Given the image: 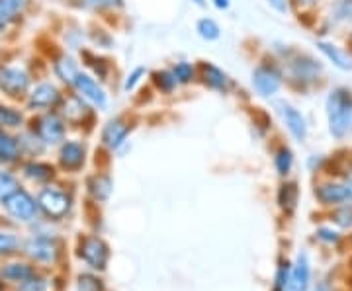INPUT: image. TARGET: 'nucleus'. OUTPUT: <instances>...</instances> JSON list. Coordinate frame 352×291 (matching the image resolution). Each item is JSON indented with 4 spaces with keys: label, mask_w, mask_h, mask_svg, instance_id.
Masks as SVG:
<instances>
[{
    "label": "nucleus",
    "mask_w": 352,
    "mask_h": 291,
    "mask_svg": "<svg viewBox=\"0 0 352 291\" xmlns=\"http://www.w3.org/2000/svg\"><path fill=\"white\" fill-rule=\"evenodd\" d=\"M329 133L335 139H344L352 131V90L337 86L329 92L325 100Z\"/></svg>",
    "instance_id": "f257e3e1"
},
{
    "label": "nucleus",
    "mask_w": 352,
    "mask_h": 291,
    "mask_svg": "<svg viewBox=\"0 0 352 291\" xmlns=\"http://www.w3.org/2000/svg\"><path fill=\"white\" fill-rule=\"evenodd\" d=\"M252 89L261 96V98H272L276 96L278 90L282 89L284 82V73L276 63L272 61H263L256 65V69L252 71Z\"/></svg>",
    "instance_id": "f03ea898"
},
{
    "label": "nucleus",
    "mask_w": 352,
    "mask_h": 291,
    "mask_svg": "<svg viewBox=\"0 0 352 291\" xmlns=\"http://www.w3.org/2000/svg\"><path fill=\"white\" fill-rule=\"evenodd\" d=\"M32 78L22 67H2L0 69V92L12 100L28 98Z\"/></svg>",
    "instance_id": "7ed1b4c3"
},
{
    "label": "nucleus",
    "mask_w": 352,
    "mask_h": 291,
    "mask_svg": "<svg viewBox=\"0 0 352 291\" xmlns=\"http://www.w3.org/2000/svg\"><path fill=\"white\" fill-rule=\"evenodd\" d=\"M65 119L61 114H55V112H45V114L38 115L34 119V129L32 133L38 137L43 145H57L65 139Z\"/></svg>",
    "instance_id": "20e7f679"
},
{
    "label": "nucleus",
    "mask_w": 352,
    "mask_h": 291,
    "mask_svg": "<svg viewBox=\"0 0 352 291\" xmlns=\"http://www.w3.org/2000/svg\"><path fill=\"white\" fill-rule=\"evenodd\" d=\"M321 71L323 69H321L319 61H315L314 57H309L305 53H296L292 59H288V78L292 82H300L302 89L319 80Z\"/></svg>",
    "instance_id": "39448f33"
},
{
    "label": "nucleus",
    "mask_w": 352,
    "mask_h": 291,
    "mask_svg": "<svg viewBox=\"0 0 352 291\" xmlns=\"http://www.w3.org/2000/svg\"><path fill=\"white\" fill-rule=\"evenodd\" d=\"M61 100H63L61 90L51 82H41V84L30 90L28 108L38 110V112H51V110H57L61 106Z\"/></svg>",
    "instance_id": "423d86ee"
},
{
    "label": "nucleus",
    "mask_w": 352,
    "mask_h": 291,
    "mask_svg": "<svg viewBox=\"0 0 352 291\" xmlns=\"http://www.w3.org/2000/svg\"><path fill=\"white\" fill-rule=\"evenodd\" d=\"M38 207H41V211L51 219H61L71 207V198L61 190L45 188L39 194Z\"/></svg>",
    "instance_id": "0eeeda50"
},
{
    "label": "nucleus",
    "mask_w": 352,
    "mask_h": 291,
    "mask_svg": "<svg viewBox=\"0 0 352 291\" xmlns=\"http://www.w3.org/2000/svg\"><path fill=\"white\" fill-rule=\"evenodd\" d=\"M73 86H75L76 94L82 98V100L90 102L92 106H96V108H106V104H108V96H106V92L102 89L100 84L92 78L90 75H85V73H78L75 78V82H73Z\"/></svg>",
    "instance_id": "6e6552de"
},
{
    "label": "nucleus",
    "mask_w": 352,
    "mask_h": 291,
    "mask_svg": "<svg viewBox=\"0 0 352 291\" xmlns=\"http://www.w3.org/2000/svg\"><path fill=\"white\" fill-rule=\"evenodd\" d=\"M278 112H280V117H282L284 126L289 131V135L298 143H303L305 137H307V121H305L302 112L298 108H294L288 102H280Z\"/></svg>",
    "instance_id": "1a4fd4ad"
},
{
    "label": "nucleus",
    "mask_w": 352,
    "mask_h": 291,
    "mask_svg": "<svg viewBox=\"0 0 352 291\" xmlns=\"http://www.w3.org/2000/svg\"><path fill=\"white\" fill-rule=\"evenodd\" d=\"M4 205H6V211L18 221H30L36 217V211H38L36 200L24 190L14 191L12 196L4 202Z\"/></svg>",
    "instance_id": "9d476101"
},
{
    "label": "nucleus",
    "mask_w": 352,
    "mask_h": 291,
    "mask_svg": "<svg viewBox=\"0 0 352 291\" xmlns=\"http://www.w3.org/2000/svg\"><path fill=\"white\" fill-rule=\"evenodd\" d=\"M315 198L319 200L321 205H331V207L342 205V203L351 200V196H349V191L344 188V184H342V182H337V180L321 182V184L315 188Z\"/></svg>",
    "instance_id": "9b49d317"
},
{
    "label": "nucleus",
    "mask_w": 352,
    "mask_h": 291,
    "mask_svg": "<svg viewBox=\"0 0 352 291\" xmlns=\"http://www.w3.org/2000/svg\"><path fill=\"white\" fill-rule=\"evenodd\" d=\"M80 256L88 266L104 270L106 262H108V246H106V242L96 239V237H88L80 246Z\"/></svg>",
    "instance_id": "f8f14e48"
},
{
    "label": "nucleus",
    "mask_w": 352,
    "mask_h": 291,
    "mask_svg": "<svg viewBox=\"0 0 352 291\" xmlns=\"http://www.w3.org/2000/svg\"><path fill=\"white\" fill-rule=\"evenodd\" d=\"M59 114L65 119V124H80L85 121V117L88 115V106L87 100H82L78 94H69V96H63L61 100V106L57 108Z\"/></svg>",
    "instance_id": "ddd939ff"
},
{
    "label": "nucleus",
    "mask_w": 352,
    "mask_h": 291,
    "mask_svg": "<svg viewBox=\"0 0 352 291\" xmlns=\"http://www.w3.org/2000/svg\"><path fill=\"white\" fill-rule=\"evenodd\" d=\"M200 78L204 86L215 90V92H227L231 86V78L226 71H221L219 67H215L214 63H208V61L200 63Z\"/></svg>",
    "instance_id": "4468645a"
},
{
    "label": "nucleus",
    "mask_w": 352,
    "mask_h": 291,
    "mask_svg": "<svg viewBox=\"0 0 352 291\" xmlns=\"http://www.w3.org/2000/svg\"><path fill=\"white\" fill-rule=\"evenodd\" d=\"M129 124L124 117H116L112 121H108L106 127L102 129V141L108 149H120L124 145V141L129 135Z\"/></svg>",
    "instance_id": "2eb2a0df"
},
{
    "label": "nucleus",
    "mask_w": 352,
    "mask_h": 291,
    "mask_svg": "<svg viewBox=\"0 0 352 291\" xmlns=\"http://www.w3.org/2000/svg\"><path fill=\"white\" fill-rule=\"evenodd\" d=\"M317 49L321 51L329 63H333V67H337L339 71H352V55L349 51H344L342 47L331 43V41H325V39L317 41Z\"/></svg>",
    "instance_id": "dca6fc26"
},
{
    "label": "nucleus",
    "mask_w": 352,
    "mask_h": 291,
    "mask_svg": "<svg viewBox=\"0 0 352 291\" xmlns=\"http://www.w3.org/2000/svg\"><path fill=\"white\" fill-rule=\"evenodd\" d=\"M59 163L67 170H78L85 165V147L78 141H65L59 149Z\"/></svg>",
    "instance_id": "f3484780"
},
{
    "label": "nucleus",
    "mask_w": 352,
    "mask_h": 291,
    "mask_svg": "<svg viewBox=\"0 0 352 291\" xmlns=\"http://www.w3.org/2000/svg\"><path fill=\"white\" fill-rule=\"evenodd\" d=\"M53 73L63 84H71L73 86L76 75H78V67H76L75 59L71 55L61 53V55H57L53 59Z\"/></svg>",
    "instance_id": "a211bd4d"
},
{
    "label": "nucleus",
    "mask_w": 352,
    "mask_h": 291,
    "mask_svg": "<svg viewBox=\"0 0 352 291\" xmlns=\"http://www.w3.org/2000/svg\"><path fill=\"white\" fill-rule=\"evenodd\" d=\"M25 253L30 254L32 258H36L39 262H51L57 256V246L55 242L43 237H36L25 244Z\"/></svg>",
    "instance_id": "6ab92c4d"
},
{
    "label": "nucleus",
    "mask_w": 352,
    "mask_h": 291,
    "mask_svg": "<svg viewBox=\"0 0 352 291\" xmlns=\"http://www.w3.org/2000/svg\"><path fill=\"white\" fill-rule=\"evenodd\" d=\"M327 18L331 25L352 24V0H333L329 4Z\"/></svg>",
    "instance_id": "aec40b11"
},
{
    "label": "nucleus",
    "mask_w": 352,
    "mask_h": 291,
    "mask_svg": "<svg viewBox=\"0 0 352 291\" xmlns=\"http://www.w3.org/2000/svg\"><path fill=\"white\" fill-rule=\"evenodd\" d=\"M20 152H22L20 141L16 139V137H12L6 129L0 127V161H4V163H14V161H18Z\"/></svg>",
    "instance_id": "412c9836"
},
{
    "label": "nucleus",
    "mask_w": 352,
    "mask_h": 291,
    "mask_svg": "<svg viewBox=\"0 0 352 291\" xmlns=\"http://www.w3.org/2000/svg\"><path fill=\"white\" fill-rule=\"evenodd\" d=\"M307 281H309V264H307L305 256H300L298 264L292 270L286 291H305L307 290Z\"/></svg>",
    "instance_id": "4be33fe9"
},
{
    "label": "nucleus",
    "mask_w": 352,
    "mask_h": 291,
    "mask_svg": "<svg viewBox=\"0 0 352 291\" xmlns=\"http://www.w3.org/2000/svg\"><path fill=\"white\" fill-rule=\"evenodd\" d=\"M28 0H0V22L8 24L20 18V14L25 10Z\"/></svg>",
    "instance_id": "5701e85b"
},
{
    "label": "nucleus",
    "mask_w": 352,
    "mask_h": 291,
    "mask_svg": "<svg viewBox=\"0 0 352 291\" xmlns=\"http://www.w3.org/2000/svg\"><path fill=\"white\" fill-rule=\"evenodd\" d=\"M24 174L30 180H36V182H47L53 178L55 174V168L47 163H38V161H34V163H28L24 165Z\"/></svg>",
    "instance_id": "b1692460"
},
{
    "label": "nucleus",
    "mask_w": 352,
    "mask_h": 291,
    "mask_svg": "<svg viewBox=\"0 0 352 291\" xmlns=\"http://www.w3.org/2000/svg\"><path fill=\"white\" fill-rule=\"evenodd\" d=\"M22 124H24V115L20 110L6 106V104H0V127L2 129H16Z\"/></svg>",
    "instance_id": "393cba45"
},
{
    "label": "nucleus",
    "mask_w": 352,
    "mask_h": 291,
    "mask_svg": "<svg viewBox=\"0 0 352 291\" xmlns=\"http://www.w3.org/2000/svg\"><path fill=\"white\" fill-rule=\"evenodd\" d=\"M278 202H280L282 209H286L288 213H292L296 209V203H298V186L294 182L284 184L280 188V191H278Z\"/></svg>",
    "instance_id": "a878e982"
},
{
    "label": "nucleus",
    "mask_w": 352,
    "mask_h": 291,
    "mask_svg": "<svg viewBox=\"0 0 352 291\" xmlns=\"http://www.w3.org/2000/svg\"><path fill=\"white\" fill-rule=\"evenodd\" d=\"M88 188H90V194H92L96 200L104 202V200L110 196V191H112V180H110L108 176H104V174L90 178V182H88Z\"/></svg>",
    "instance_id": "bb28decb"
},
{
    "label": "nucleus",
    "mask_w": 352,
    "mask_h": 291,
    "mask_svg": "<svg viewBox=\"0 0 352 291\" xmlns=\"http://www.w3.org/2000/svg\"><path fill=\"white\" fill-rule=\"evenodd\" d=\"M153 84L157 86V90H161V92H164V94L175 92V89L178 86V82H176L173 71H166V69L153 73Z\"/></svg>",
    "instance_id": "cd10ccee"
},
{
    "label": "nucleus",
    "mask_w": 352,
    "mask_h": 291,
    "mask_svg": "<svg viewBox=\"0 0 352 291\" xmlns=\"http://www.w3.org/2000/svg\"><path fill=\"white\" fill-rule=\"evenodd\" d=\"M196 32H198V36H200L201 39H206V41H215V39H219V36H221L219 25H217V22L212 20V18H201V20H198Z\"/></svg>",
    "instance_id": "c85d7f7f"
},
{
    "label": "nucleus",
    "mask_w": 352,
    "mask_h": 291,
    "mask_svg": "<svg viewBox=\"0 0 352 291\" xmlns=\"http://www.w3.org/2000/svg\"><path fill=\"white\" fill-rule=\"evenodd\" d=\"M274 166H276L280 176H288L292 166H294V152L288 147H280L274 154Z\"/></svg>",
    "instance_id": "c756f323"
},
{
    "label": "nucleus",
    "mask_w": 352,
    "mask_h": 291,
    "mask_svg": "<svg viewBox=\"0 0 352 291\" xmlns=\"http://www.w3.org/2000/svg\"><path fill=\"white\" fill-rule=\"evenodd\" d=\"M2 276L10 281H24L30 276H34L32 268L25 266V264H20V262H14V264H8V266L2 270Z\"/></svg>",
    "instance_id": "7c9ffc66"
},
{
    "label": "nucleus",
    "mask_w": 352,
    "mask_h": 291,
    "mask_svg": "<svg viewBox=\"0 0 352 291\" xmlns=\"http://www.w3.org/2000/svg\"><path fill=\"white\" fill-rule=\"evenodd\" d=\"M18 190V180L8 170H0V202H6Z\"/></svg>",
    "instance_id": "2f4dec72"
},
{
    "label": "nucleus",
    "mask_w": 352,
    "mask_h": 291,
    "mask_svg": "<svg viewBox=\"0 0 352 291\" xmlns=\"http://www.w3.org/2000/svg\"><path fill=\"white\" fill-rule=\"evenodd\" d=\"M170 71H173V75H175L178 84H190V82L194 80V76H196V69H194V65L186 63V61L176 63Z\"/></svg>",
    "instance_id": "473e14b6"
},
{
    "label": "nucleus",
    "mask_w": 352,
    "mask_h": 291,
    "mask_svg": "<svg viewBox=\"0 0 352 291\" xmlns=\"http://www.w3.org/2000/svg\"><path fill=\"white\" fill-rule=\"evenodd\" d=\"M333 221L344 229L352 227V207H349V205H340L339 209L333 213Z\"/></svg>",
    "instance_id": "72a5a7b5"
},
{
    "label": "nucleus",
    "mask_w": 352,
    "mask_h": 291,
    "mask_svg": "<svg viewBox=\"0 0 352 291\" xmlns=\"http://www.w3.org/2000/svg\"><path fill=\"white\" fill-rule=\"evenodd\" d=\"M18 291H47V281L41 278H36V276H30L24 281H20Z\"/></svg>",
    "instance_id": "f704fd0d"
},
{
    "label": "nucleus",
    "mask_w": 352,
    "mask_h": 291,
    "mask_svg": "<svg viewBox=\"0 0 352 291\" xmlns=\"http://www.w3.org/2000/svg\"><path fill=\"white\" fill-rule=\"evenodd\" d=\"M122 0H80V6L92 8V10H106V8H116L122 6Z\"/></svg>",
    "instance_id": "c9c22d12"
},
{
    "label": "nucleus",
    "mask_w": 352,
    "mask_h": 291,
    "mask_svg": "<svg viewBox=\"0 0 352 291\" xmlns=\"http://www.w3.org/2000/svg\"><path fill=\"white\" fill-rule=\"evenodd\" d=\"M143 76H145V69H143V67H138V69H133V71H131V73L127 75L126 82H124V90H126V92H131V90L138 86L139 80H141Z\"/></svg>",
    "instance_id": "e433bc0d"
},
{
    "label": "nucleus",
    "mask_w": 352,
    "mask_h": 291,
    "mask_svg": "<svg viewBox=\"0 0 352 291\" xmlns=\"http://www.w3.org/2000/svg\"><path fill=\"white\" fill-rule=\"evenodd\" d=\"M289 281V264L288 262H282L280 270L276 274V291H286Z\"/></svg>",
    "instance_id": "4c0bfd02"
},
{
    "label": "nucleus",
    "mask_w": 352,
    "mask_h": 291,
    "mask_svg": "<svg viewBox=\"0 0 352 291\" xmlns=\"http://www.w3.org/2000/svg\"><path fill=\"white\" fill-rule=\"evenodd\" d=\"M85 57H87L88 67H92L94 73L100 76V78H104V76L108 75V65H106L104 59H96V57H92L90 53H85Z\"/></svg>",
    "instance_id": "58836bf2"
},
{
    "label": "nucleus",
    "mask_w": 352,
    "mask_h": 291,
    "mask_svg": "<svg viewBox=\"0 0 352 291\" xmlns=\"http://www.w3.org/2000/svg\"><path fill=\"white\" fill-rule=\"evenodd\" d=\"M16 246H18V239L12 233H0V254L12 253Z\"/></svg>",
    "instance_id": "ea45409f"
},
{
    "label": "nucleus",
    "mask_w": 352,
    "mask_h": 291,
    "mask_svg": "<svg viewBox=\"0 0 352 291\" xmlns=\"http://www.w3.org/2000/svg\"><path fill=\"white\" fill-rule=\"evenodd\" d=\"M100 279L90 278V276H80V291H100Z\"/></svg>",
    "instance_id": "a19ab883"
},
{
    "label": "nucleus",
    "mask_w": 352,
    "mask_h": 291,
    "mask_svg": "<svg viewBox=\"0 0 352 291\" xmlns=\"http://www.w3.org/2000/svg\"><path fill=\"white\" fill-rule=\"evenodd\" d=\"M270 4V8H274L276 12L286 14L288 12V0H266Z\"/></svg>",
    "instance_id": "79ce46f5"
},
{
    "label": "nucleus",
    "mask_w": 352,
    "mask_h": 291,
    "mask_svg": "<svg viewBox=\"0 0 352 291\" xmlns=\"http://www.w3.org/2000/svg\"><path fill=\"white\" fill-rule=\"evenodd\" d=\"M319 2H321V0H294V4H296L298 8H302V10H311V8H315Z\"/></svg>",
    "instance_id": "37998d69"
},
{
    "label": "nucleus",
    "mask_w": 352,
    "mask_h": 291,
    "mask_svg": "<svg viewBox=\"0 0 352 291\" xmlns=\"http://www.w3.org/2000/svg\"><path fill=\"white\" fill-rule=\"evenodd\" d=\"M319 239H323V241H329V242H335L337 241V233H335V231H329V229H321V231H319Z\"/></svg>",
    "instance_id": "c03bdc74"
},
{
    "label": "nucleus",
    "mask_w": 352,
    "mask_h": 291,
    "mask_svg": "<svg viewBox=\"0 0 352 291\" xmlns=\"http://www.w3.org/2000/svg\"><path fill=\"white\" fill-rule=\"evenodd\" d=\"M342 184H344V188L349 191V196H351L352 200V170H346V174L342 176Z\"/></svg>",
    "instance_id": "a18cd8bd"
},
{
    "label": "nucleus",
    "mask_w": 352,
    "mask_h": 291,
    "mask_svg": "<svg viewBox=\"0 0 352 291\" xmlns=\"http://www.w3.org/2000/svg\"><path fill=\"white\" fill-rule=\"evenodd\" d=\"M229 4H231V0H214V6L217 10H227Z\"/></svg>",
    "instance_id": "49530a36"
},
{
    "label": "nucleus",
    "mask_w": 352,
    "mask_h": 291,
    "mask_svg": "<svg viewBox=\"0 0 352 291\" xmlns=\"http://www.w3.org/2000/svg\"><path fill=\"white\" fill-rule=\"evenodd\" d=\"M192 2H194L196 6H206V0H192Z\"/></svg>",
    "instance_id": "de8ad7c7"
},
{
    "label": "nucleus",
    "mask_w": 352,
    "mask_h": 291,
    "mask_svg": "<svg viewBox=\"0 0 352 291\" xmlns=\"http://www.w3.org/2000/svg\"><path fill=\"white\" fill-rule=\"evenodd\" d=\"M2 25H4V24H2V22H0V30H2Z\"/></svg>",
    "instance_id": "09e8293b"
}]
</instances>
